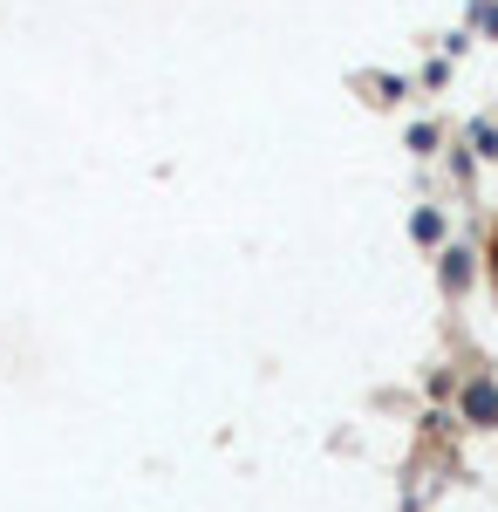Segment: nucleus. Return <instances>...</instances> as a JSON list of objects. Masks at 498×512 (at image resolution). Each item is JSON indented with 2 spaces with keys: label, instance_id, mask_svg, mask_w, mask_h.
I'll list each match as a JSON object with an SVG mask.
<instances>
[{
  "label": "nucleus",
  "instance_id": "nucleus-1",
  "mask_svg": "<svg viewBox=\"0 0 498 512\" xmlns=\"http://www.w3.org/2000/svg\"><path fill=\"white\" fill-rule=\"evenodd\" d=\"M451 396H458V410H451V417H458L464 431H498V376L478 369V376H464Z\"/></svg>",
  "mask_w": 498,
  "mask_h": 512
},
{
  "label": "nucleus",
  "instance_id": "nucleus-4",
  "mask_svg": "<svg viewBox=\"0 0 498 512\" xmlns=\"http://www.w3.org/2000/svg\"><path fill=\"white\" fill-rule=\"evenodd\" d=\"M492 35L498 41V0H471V41Z\"/></svg>",
  "mask_w": 498,
  "mask_h": 512
},
{
  "label": "nucleus",
  "instance_id": "nucleus-9",
  "mask_svg": "<svg viewBox=\"0 0 498 512\" xmlns=\"http://www.w3.org/2000/svg\"><path fill=\"white\" fill-rule=\"evenodd\" d=\"M478 260H485V280H492V287H498V233H492V246H485Z\"/></svg>",
  "mask_w": 498,
  "mask_h": 512
},
{
  "label": "nucleus",
  "instance_id": "nucleus-7",
  "mask_svg": "<svg viewBox=\"0 0 498 512\" xmlns=\"http://www.w3.org/2000/svg\"><path fill=\"white\" fill-rule=\"evenodd\" d=\"M423 390H430V403H444V396L458 390V376H451V369H430V383H423Z\"/></svg>",
  "mask_w": 498,
  "mask_h": 512
},
{
  "label": "nucleus",
  "instance_id": "nucleus-8",
  "mask_svg": "<svg viewBox=\"0 0 498 512\" xmlns=\"http://www.w3.org/2000/svg\"><path fill=\"white\" fill-rule=\"evenodd\" d=\"M410 151H423V158L437 151V123H410Z\"/></svg>",
  "mask_w": 498,
  "mask_h": 512
},
{
  "label": "nucleus",
  "instance_id": "nucleus-6",
  "mask_svg": "<svg viewBox=\"0 0 498 512\" xmlns=\"http://www.w3.org/2000/svg\"><path fill=\"white\" fill-rule=\"evenodd\" d=\"M362 82H369V89H376L383 103H396V96H410V82H403V76H362Z\"/></svg>",
  "mask_w": 498,
  "mask_h": 512
},
{
  "label": "nucleus",
  "instance_id": "nucleus-2",
  "mask_svg": "<svg viewBox=\"0 0 498 512\" xmlns=\"http://www.w3.org/2000/svg\"><path fill=\"white\" fill-rule=\"evenodd\" d=\"M471 280H478V253H471V246H444V253H437V287L458 301Z\"/></svg>",
  "mask_w": 498,
  "mask_h": 512
},
{
  "label": "nucleus",
  "instance_id": "nucleus-5",
  "mask_svg": "<svg viewBox=\"0 0 498 512\" xmlns=\"http://www.w3.org/2000/svg\"><path fill=\"white\" fill-rule=\"evenodd\" d=\"M471 151H478V158H498V123L492 117L471 123Z\"/></svg>",
  "mask_w": 498,
  "mask_h": 512
},
{
  "label": "nucleus",
  "instance_id": "nucleus-3",
  "mask_svg": "<svg viewBox=\"0 0 498 512\" xmlns=\"http://www.w3.org/2000/svg\"><path fill=\"white\" fill-rule=\"evenodd\" d=\"M410 239L417 246H444V205H417L410 212Z\"/></svg>",
  "mask_w": 498,
  "mask_h": 512
}]
</instances>
